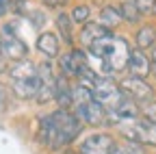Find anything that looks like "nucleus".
<instances>
[{
	"label": "nucleus",
	"instance_id": "nucleus-1",
	"mask_svg": "<svg viewBox=\"0 0 156 154\" xmlns=\"http://www.w3.org/2000/svg\"><path fill=\"white\" fill-rule=\"evenodd\" d=\"M83 130L80 120L74 115V111L58 109L52 115H46L39 122V141H41L48 150L56 152L69 145Z\"/></svg>",
	"mask_w": 156,
	"mask_h": 154
},
{
	"label": "nucleus",
	"instance_id": "nucleus-2",
	"mask_svg": "<svg viewBox=\"0 0 156 154\" xmlns=\"http://www.w3.org/2000/svg\"><path fill=\"white\" fill-rule=\"evenodd\" d=\"M89 54L100 61V72L106 78H113L115 74H122L128 70V59H130V46L124 37H115L108 33L106 37L98 39L95 44L89 46Z\"/></svg>",
	"mask_w": 156,
	"mask_h": 154
},
{
	"label": "nucleus",
	"instance_id": "nucleus-3",
	"mask_svg": "<svg viewBox=\"0 0 156 154\" xmlns=\"http://www.w3.org/2000/svg\"><path fill=\"white\" fill-rule=\"evenodd\" d=\"M113 128H117V132H119L126 141H132L136 145H152V148H156V124H152L150 120L141 117V115H132V117L117 120L113 124Z\"/></svg>",
	"mask_w": 156,
	"mask_h": 154
},
{
	"label": "nucleus",
	"instance_id": "nucleus-4",
	"mask_svg": "<svg viewBox=\"0 0 156 154\" xmlns=\"http://www.w3.org/2000/svg\"><path fill=\"white\" fill-rule=\"evenodd\" d=\"M0 46H2V52L9 61H22L26 59V54H28V48L26 44L22 41V37H20L13 28V24H5L2 30H0Z\"/></svg>",
	"mask_w": 156,
	"mask_h": 154
},
{
	"label": "nucleus",
	"instance_id": "nucleus-5",
	"mask_svg": "<svg viewBox=\"0 0 156 154\" xmlns=\"http://www.w3.org/2000/svg\"><path fill=\"white\" fill-rule=\"evenodd\" d=\"M119 89L128 100H132L136 104L154 100V87L145 78H139V76H126L119 83Z\"/></svg>",
	"mask_w": 156,
	"mask_h": 154
},
{
	"label": "nucleus",
	"instance_id": "nucleus-6",
	"mask_svg": "<svg viewBox=\"0 0 156 154\" xmlns=\"http://www.w3.org/2000/svg\"><path fill=\"white\" fill-rule=\"evenodd\" d=\"M37 76H39V91L35 95V100L39 104H48L56 95V76H54L52 63L44 61L41 65H37Z\"/></svg>",
	"mask_w": 156,
	"mask_h": 154
},
{
	"label": "nucleus",
	"instance_id": "nucleus-7",
	"mask_svg": "<svg viewBox=\"0 0 156 154\" xmlns=\"http://www.w3.org/2000/svg\"><path fill=\"white\" fill-rule=\"evenodd\" d=\"M115 145H117V141L113 139V134L95 132V134H89V137L80 143L78 154H111L115 150Z\"/></svg>",
	"mask_w": 156,
	"mask_h": 154
},
{
	"label": "nucleus",
	"instance_id": "nucleus-8",
	"mask_svg": "<svg viewBox=\"0 0 156 154\" xmlns=\"http://www.w3.org/2000/svg\"><path fill=\"white\" fill-rule=\"evenodd\" d=\"M87 65H89V61H87V54H85L83 50H69V52H65L61 59H58L61 74L67 76L69 81H72V78H78L80 72H83Z\"/></svg>",
	"mask_w": 156,
	"mask_h": 154
},
{
	"label": "nucleus",
	"instance_id": "nucleus-9",
	"mask_svg": "<svg viewBox=\"0 0 156 154\" xmlns=\"http://www.w3.org/2000/svg\"><path fill=\"white\" fill-rule=\"evenodd\" d=\"M128 72H130V76H139V78H145L150 74V56L145 54V50H141V48L130 50Z\"/></svg>",
	"mask_w": 156,
	"mask_h": 154
},
{
	"label": "nucleus",
	"instance_id": "nucleus-10",
	"mask_svg": "<svg viewBox=\"0 0 156 154\" xmlns=\"http://www.w3.org/2000/svg\"><path fill=\"white\" fill-rule=\"evenodd\" d=\"M9 76H11V81H33V78H37V65L30 59L15 61L9 67Z\"/></svg>",
	"mask_w": 156,
	"mask_h": 154
},
{
	"label": "nucleus",
	"instance_id": "nucleus-11",
	"mask_svg": "<svg viewBox=\"0 0 156 154\" xmlns=\"http://www.w3.org/2000/svg\"><path fill=\"white\" fill-rule=\"evenodd\" d=\"M111 30H106L100 22H87V24H83V30H80V41H83V46H91V44H95L98 39H102V37H106Z\"/></svg>",
	"mask_w": 156,
	"mask_h": 154
},
{
	"label": "nucleus",
	"instance_id": "nucleus-12",
	"mask_svg": "<svg viewBox=\"0 0 156 154\" xmlns=\"http://www.w3.org/2000/svg\"><path fill=\"white\" fill-rule=\"evenodd\" d=\"M13 93L22 100H35V95L39 91V76L33 81H11Z\"/></svg>",
	"mask_w": 156,
	"mask_h": 154
},
{
	"label": "nucleus",
	"instance_id": "nucleus-13",
	"mask_svg": "<svg viewBox=\"0 0 156 154\" xmlns=\"http://www.w3.org/2000/svg\"><path fill=\"white\" fill-rule=\"evenodd\" d=\"M124 22V17L119 13V7H113V5H106L102 11H100V24L106 28V30H113Z\"/></svg>",
	"mask_w": 156,
	"mask_h": 154
},
{
	"label": "nucleus",
	"instance_id": "nucleus-14",
	"mask_svg": "<svg viewBox=\"0 0 156 154\" xmlns=\"http://www.w3.org/2000/svg\"><path fill=\"white\" fill-rule=\"evenodd\" d=\"M37 50L44 52L46 56H56L58 54V37L54 33H41L37 37Z\"/></svg>",
	"mask_w": 156,
	"mask_h": 154
},
{
	"label": "nucleus",
	"instance_id": "nucleus-15",
	"mask_svg": "<svg viewBox=\"0 0 156 154\" xmlns=\"http://www.w3.org/2000/svg\"><path fill=\"white\" fill-rule=\"evenodd\" d=\"M134 41H136V48H141V50L154 48L156 46V28L150 26V24L141 26L136 30V35H134Z\"/></svg>",
	"mask_w": 156,
	"mask_h": 154
},
{
	"label": "nucleus",
	"instance_id": "nucleus-16",
	"mask_svg": "<svg viewBox=\"0 0 156 154\" xmlns=\"http://www.w3.org/2000/svg\"><path fill=\"white\" fill-rule=\"evenodd\" d=\"M56 30H58V35H61L63 44H67V46H72V44H74L72 15H67V13H58V15H56Z\"/></svg>",
	"mask_w": 156,
	"mask_h": 154
},
{
	"label": "nucleus",
	"instance_id": "nucleus-17",
	"mask_svg": "<svg viewBox=\"0 0 156 154\" xmlns=\"http://www.w3.org/2000/svg\"><path fill=\"white\" fill-rule=\"evenodd\" d=\"M119 13L124 17V22H130V24H136L141 20V13H139V9L134 7L132 0H124V2L119 5Z\"/></svg>",
	"mask_w": 156,
	"mask_h": 154
},
{
	"label": "nucleus",
	"instance_id": "nucleus-18",
	"mask_svg": "<svg viewBox=\"0 0 156 154\" xmlns=\"http://www.w3.org/2000/svg\"><path fill=\"white\" fill-rule=\"evenodd\" d=\"M111 154H145V150H143V145H136L132 141H124V143H117Z\"/></svg>",
	"mask_w": 156,
	"mask_h": 154
},
{
	"label": "nucleus",
	"instance_id": "nucleus-19",
	"mask_svg": "<svg viewBox=\"0 0 156 154\" xmlns=\"http://www.w3.org/2000/svg\"><path fill=\"white\" fill-rule=\"evenodd\" d=\"M89 15H91V9H89L87 5H78V7H74V11H72V22H76V24H87V22H89Z\"/></svg>",
	"mask_w": 156,
	"mask_h": 154
},
{
	"label": "nucleus",
	"instance_id": "nucleus-20",
	"mask_svg": "<svg viewBox=\"0 0 156 154\" xmlns=\"http://www.w3.org/2000/svg\"><path fill=\"white\" fill-rule=\"evenodd\" d=\"M139 115L145 120H150L152 124H156V100H150V102H141L139 104Z\"/></svg>",
	"mask_w": 156,
	"mask_h": 154
},
{
	"label": "nucleus",
	"instance_id": "nucleus-21",
	"mask_svg": "<svg viewBox=\"0 0 156 154\" xmlns=\"http://www.w3.org/2000/svg\"><path fill=\"white\" fill-rule=\"evenodd\" d=\"M134 7L139 9L141 15H150V13H156V0H132Z\"/></svg>",
	"mask_w": 156,
	"mask_h": 154
},
{
	"label": "nucleus",
	"instance_id": "nucleus-22",
	"mask_svg": "<svg viewBox=\"0 0 156 154\" xmlns=\"http://www.w3.org/2000/svg\"><path fill=\"white\" fill-rule=\"evenodd\" d=\"M150 74L156 78V46H154L152 52H150Z\"/></svg>",
	"mask_w": 156,
	"mask_h": 154
},
{
	"label": "nucleus",
	"instance_id": "nucleus-23",
	"mask_svg": "<svg viewBox=\"0 0 156 154\" xmlns=\"http://www.w3.org/2000/svg\"><path fill=\"white\" fill-rule=\"evenodd\" d=\"M7 56H5V52H2V46H0V74H5L7 72Z\"/></svg>",
	"mask_w": 156,
	"mask_h": 154
},
{
	"label": "nucleus",
	"instance_id": "nucleus-24",
	"mask_svg": "<svg viewBox=\"0 0 156 154\" xmlns=\"http://www.w3.org/2000/svg\"><path fill=\"white\" fill-rule=\"evenodd\" d=\"M9 5H11V0H0V15H5V13H7Z\"/></svg>",
	"mask_w": 156,
	"mask_h": 154
},
{
	"label": "nucleus",
	"instance_id": "nucleus-25",
	"mask_svg": "<svg viewBox=\"0 0 156 154\" xmlns=\"http://www.w3.org/2000/svg\"><path fill=\"white\" fill-rule=\"evenodd\" d=\"M63 2H65V0H46V5H54V7L56 5H63Z\"/></svg>",
	"mask_w": 156,
	"mask_h": 154
},
{
	"label": "nucleus",
	"instance_id": "nucleus-26",
	"mask_svg": "<svg viewBox=\"0 0 156 154\" xmlns=\"http://www.w3.org/2000/svg\"><path fill=\"white\" fill-rule=\"evenodd\" d=\"M65 154H78V152H72V150H67V152H65Z\"/></svg>",
	"mask_w": 156,
	"mask_h": 154
}]
</instances>
